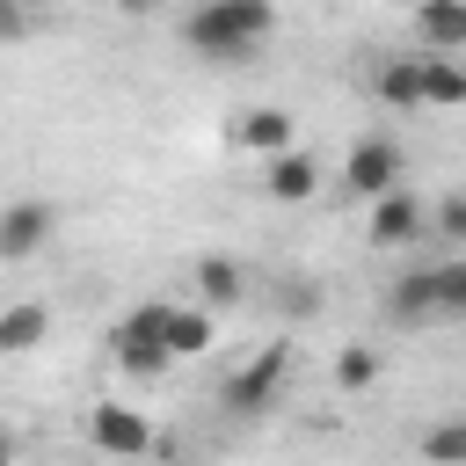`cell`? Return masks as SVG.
Segmentation results:
<instances>
[{"instance_id": "17", "label": "cell", "mask_w": 466, "mask_h": 466, "mask_svg": "<svg viewBox=\"0 0 466 466\" xmlns=\"http://www.w3.org/2000/svg\"><path fill=\"white\" fill-rule=\"evenodd\" d=\"M422 459H430V466H459V459H466V422H437V430H422Z\"/></svg>"}, {"instance_id": "10", "label": "cell", "mask_w": 466, "mask_h": 466, "mask_svg": "<svg viewBox=\"0 0 466 466\" xmlns=\"http://www.w3.org/2000/svg\"><path fill=\"white\" fill-rule=\"evenodd\" d=\"M262 189H269V197H277V204H306V197H313V189H320V160H313V153H299V146H291V153H277V160H269V167H262Z\"/></svg>"}, {"instance_id": "7", "label": "cell", "mask_w": 466, "mask_h": 466, "mask_svg": "<svg viewBox=\"0 0 466 466\" xmlns=\"http://www.w3.org/2000/svg\"><path fill=\"white\" fill-rule=\"evenodd\" d=\"M400 175H408V160H400L393 138H357V146H350V167H342V189L379 204L386 189H400Z\"/></svg>"}, {"instance_id": "8", "label": "cell", "mask_w": 466, "mask_h": 466, "mask_svg": "<svg viewBox=\"0 0 466 466\" xmlns=\"http://www.w3.org/2000/svg\"><path fill=\"white\" fill-rule=\"evenodd\" d=\"M226 138H233L240 153H262V160H277V153H291V109H277V102H262V109H240V116L226 124Z\"/></svg>"}, {"instance_id": "21", "label": "cell", "mask_w": 466, "mask_h": 466, "mask_svg": "<svg viewBox=\"0 0 466 466\" xmlns=\"http://www.w3.org/2000/svg\"><path fill=\"white\" fill-rule=\"evenodd\" d=\"M0 466H15V437L7 430H0Z\"/></svg>"}, {"instance_id": "11", "label": "cell", "mask_w": 466, "mask_h": 466, "mask_svg": "<svg viewBox=\"0 0 466 466\" xmlns=\"http://www.w3.org/2000/svg\"><path fill=\"white\" fill-rule=\"evenodd\" d=\"M197 299H204V313L240 306V299H248V269H240L233 255H204V262H197Z\"/></svg>"}, {"instance_id": "2", "label": "cell", "mask_w": 466, "mask_h": 466, "mask_svg": "<svg viewBox=\"0 0 466 466\" xmlns=\"http://www.w3.org/2000/svg\"><path fill=\"white\" fill-rule=\"evenodd\" d=\"M386 313L400 328H430V320H459L466 313V262H437V269H408L386 299Z\"/></svg>"}, {"instance_id": "13", "label": "cell", "mask_w": 466, "mask_h": 466, "mask_svg": "<svg viewBox=\"0 0 466 466\" xmlns=\"http://www.w3.org/2000/svg\"><path fill=\"white\" fill-rule=\"evenodd\" d=\"M44 335H51V306H36V299L0 306V357H29Z\"/></svg>"}, {"instance_id": "4", "label": "cell", "mask_w": 466, "mask_h": 466, "mask_svg": "<svg viewBox=\"0 0 466 466\" xmlns=\"http://www.w3.org/2000/svg\"><path fill=\"white\" fill-rule=\"evenodd\" d=\"M284 371H291V342H269V350H255V357H248V364L226 379V408H233V415H262V408L277 400Z\"/></svg>"}, {"instance_id": "5", "label": "cell", "mask_w": 466, "mask_h": 466, "mask_svg": "<svg viewBox=\"0 0 466 466\" xmlns=\"http://www.w3.org/2000/svg\"><path fill=\"white\" fill-rule=\"evenodd\" d=\"M87 444L109 451V459H146L153 451V422L138 408H124V400H95L87 408Z\"/></svg>"}, {"instance_id": "18", "label": "cell", "mask_w": 466, "mask_h": 466, "mask_svg": "<svg viewBox=\"0 0 466 466\" xmlns=\"http://www.w3.org/2000/svg\"><path fill=\"white\" fill-rule=\"evenodd\" d=\"M371 379H379V350H342V357H335V386H342V393H364Z\"/></svg>"}, {"instance_id": "14", "label": "cell", "mask_w": 466, "mask_h": 466, "mask_svg": "<svg viewBox=\"0 0 466 466\" xmlns=\"http://www.w3.org/2000/svg\"><path fill=\"white\" fill-rule=\"evenodd\" d=\"M415 36L430 44L422 58H451V51H466V7H415Z\"/></svg>"}, {"instance_id": "6", "label": "cell", "mask_w": 466, "mask_h": 466, "mask_svg": "<svg viewBox=\"0 0 466 466\" xmlns=\"http://www.w3.org/2000/svg\"><path fill=\"white\" fill-rule=\"evenodd\" d=\"M51 233H58V204H51V197H15V204H0V262H29Z\"/></svg>"}, {"instance_id": "16", "label": "cell", "mask_w": 466, "mask_h": 466, "mask_svg": "<svg viewBox=\"0 0 466 466\" xmlns=\"http://www.w3.org/2000/svg\"><path fill=\"white\" fill-rule=\"evenodd\" d=\"M466 102V66L459 58H422V109H459Z\"/></svg>"}, {"instance_id": "19", "label": "cell", "mask_w": 466, "mask_h": 466, "mask_svg": "<svg viewBox=\"0 0 466 466\" xmlns=\"http://www.w3.org/2000/svg\"><path fill=\"white\" fill-rule=\"evenodd\" d=\"M422 233H437V240H466V197H444L437 211H422Z\"/></svg>"}, {"instance_id": "15", "label": "cell", "mask_w": 466, "mask_h": 466, "mask_svg": "<svg viewBox=\"0 0 466 466\" xmlns=\"http://www.w3.org/2000/svg\"><path fill=\"white\" fill-rule=\"evenodd\" d=\"M379 102L386 109H422V51L415 58H379Z\"/></svg>"}, {"instance_id": "1", "label": "cell", "mask_w": 466, "mask_h": 466, "mask_svg": "<svg viewBox=\"0 0 466 466\" xmlns=\"http://www.w3.org/2000/svg\"><path fill=\"white\" fill-rule=\"evenodd\" d=\"M277 29V7L269 0H204L182 15V44L197 58H218V66H240L255 58V44Z\"/></svg>"}, {"instance_id": "3", "label": "cell", "mask_w": 466, "mask_h": 466, "mask_svg": "<svg viewBox=\"0 0 466 466\" xmlns=\"http://www.w3.org/2000/svg\"><path fill=\"white\" fill-rule=\"evenodd\" d=\"M167 306H175V299H146V306H131V313L109 328V357H116L124 379H160V371H167V350H160Z\"/></svg>"}, {"instance_id": "20", "label": "cell", "mask_w": 466, "mask_h": 466, "mask_svg": "<svg viewBox=\"0 0 466 466\" xmlns=\"http://www.w3.org/2000/svg\"><path fill=\"white\" fill-rule=\"evenodd\" d=\"M29 29H36V22H29V7H22V0H0V44H22Z\"/></svg>"}, {"instance_id": "12", "label": "cell", "mask_w": 466, "mask_h": 466, "mask_svg": "<svg viewBox=\"0 0 466 466\" xmlns=\"http://www.w3.org/2000/svg\"><path fill=\"white\" fill-rule=\"evenodd\" d=\"M211 335H218V328H211V313H204V306H167L160 350H167V364H175V357H204V350H211Z\"/></svg>"}, {"instance_id": "9", "label": "cell", "mask_w": 466, "mask_h": 466, "mask_svg": "<svg viewBox=\"0 0 466 466\" xmlns=\"http://www.w3.org/2000/svg\"><path fill=\"white\" fill-rule=\"evenodd\" d=\"M408 240H422V197L400 182L371 204V248H408Z\"/></svg>"}]
</instances>
